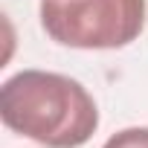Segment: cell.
Instances as JSON below:
<instances>
[{"label": "cell", "mask_w": 148, "mask_h": 148, "mask_svg": "<svg viewBox=\"0 0 148 148\" xmlns=\"http://www.w3.org/2000/svg\"><path fill=\"white\" fill-rule=\"evenodd\" d=\"M3 125L44 148H82L99 128V108L90 90L49 70H21L0 87Z\"/></svg>", "instance_id": "cell-1"}, {"label": "cell", "mask_w": 148, "mask_h": 148, "mask_svg": "<svg viewBox=\"0 0 148 148\" xmlns=\"http://www.w3.org/2000/svg\"><path fill=\"white\" fill-rule=\"evenodd\" d=\"M102 148H148V125H131L105 139Z\"/></svg>", "instance_id": "cell-3"}, {"label": "cell", "mask_w": 148, "mask_h": 148, "mask_svg": "<svg viewBox=\"0 0 148 148\" xmlns=\"http://www.w3.org/2000/svg\"><path fill=\"white\" fill-rule=\"evenodd\" d=\"M44 32L70 49H122L139 38L148 0H41Z\"/></svg>", "instance_id": "cell-2"}]
</instances>
